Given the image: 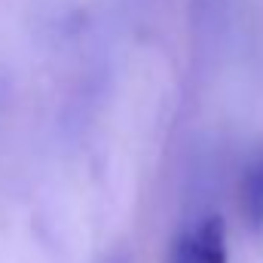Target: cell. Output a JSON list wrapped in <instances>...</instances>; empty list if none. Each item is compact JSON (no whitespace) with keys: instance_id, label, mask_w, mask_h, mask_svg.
I'll return each mask as SVG.
<instances>
[{"instance_id":"obj_1","label":"cell","mask_w":263,"mask_h":263,"mask_svg":"<svg viewBox=\"0 0 263 263\" xmlns=\"http://www.w3.org/2000/svg\"><path fill=\"white\" fill-rule=\"evenodd\" d=\"M239 202L248 227L254 233H263V150L251 156V162L242 172V187H239Z\"/></svg>"},{"instance_id":"obj_2","label":"cell","mask_w":263,"mask_h":263,"mask_svg":"<svg viewBox=\"0 0 263 263\" xmlns=\"http://www.w3.org/2000/svg\"><path fill=\"white\" fill-rule=\"evenodd\" d=\"M199 263H230V245H227V227L217 214L205 217L193 233Z\"/></svg>"},{"instance_id":"obj_3","label":"cell","mask_w":263,"mask_h":263,"mask_svg":"<svg viewBox=\"0 0 263 263\" xmlns=\"http://www.w3.org/2000/svg\"><path fill=\"white\" fill-rule=\"evenodd\" d=\"M168 263H199L196 245H193V236H181V239L172 245Z\"/></svg>"},{"instance_id":"obj_4","label":"cell","mask_w":263,"mask_h":263,"mask_svg":"<svg viewBox=\"0 0 263 263\" xmlns=\"http://www.w3.org/2000/svg\"><path fill=\"white\" fill-rule=\"evenodd\" d=\"M107 263H132V257H129V254H114Z\"/></svg>"}]
</instances>
